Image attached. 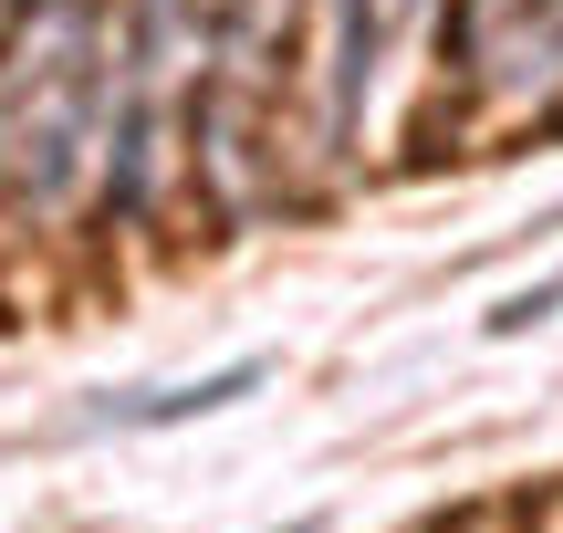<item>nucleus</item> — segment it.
I'll list each match as a JSON object with an SVG mask.
<instances>
[{
    "label": "nucleus",
    "mask_w": 563,
    "mask_h": 533,
    "mask_svg": "<svg viewBox=\"0 0 563 533\" xmlns=\"http://www.w3.org/2000/svg\"><path fill=\"white\" fill-rule=\"evenodd\" d=\"M262 377H272L262 356H241V367L199 377V388H146V398H104V409H84L74 429H188V418H209V409H230V398H251Z\"/></svg>",
    "instance_id": "obj_1"
}]
</instances>
